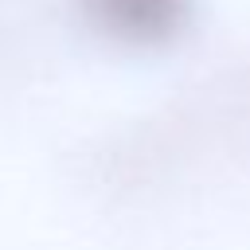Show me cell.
Segmentation results:
<instances>
[{"label": "cell", "instance_id": "obj_1", "mask_svg": "<svg viewBox=\"0 0 250 250\" xmlns=\"http://www.w3.org/2000/svg\"><path fill=\"white\" fill-rule=\"evenodd\" d=\"M86 20L117 43L160 47L176 39L191 16V0H82Z\"/></svg>", "mask_w": 250, "mask_h": 250}]
</instances>
